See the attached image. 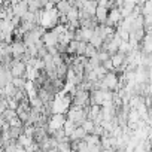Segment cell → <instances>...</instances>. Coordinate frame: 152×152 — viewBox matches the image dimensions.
<instances>
[{"mask_svg": "<svg viewBox=\"0 0 152 152\" xmlns=\"http://www.w3.org/2000/svg\"><path fill=\"white\" fill-rule=\"evenodd\" d=\"M102 82L107 87V90L116 91V85H118V73H115V72H106V75L102 78Z\"/></svg>", "mask_w": 152, "mask_h": 152, "instance_id": "1", "label": "cell"}, {"mask_svg": "<svg viewBox=\"0 0 152 152\" xmlns=\"http://www.w3.org/2000/svg\"><path fill=\"white\" fill-rule=\"evenodd\" d=\"M27 9H28V6H27L26 0H20V2H17V3L12 6L14 15H18V17H23V15L27 12Z\"/></svg>", "mask_w": 152, "mask_h": 152, "instance_id": "2", "label": "cell"}, {"mask_svg": "<svg viewBox=\"0 0 152 152\" xmlns=\"http://www.w3.org/2000/svg\"><path fill=\"white\" fill-rule=\"evenodd\" d=\"M107 8H104V6H99L97 5V8H96V12H94V17H96V20H97V23H103L104 24V21H106V18H107Z\"/></svg>", "mask_w": 152, "mask_h": 152, "instance_id": "3", "label": "cell"}, {"mask_svg": "<svg viewBox=\"0 0 152 152\" xmlns=\"http://www.w3.org/2000/svg\"><path fill=\"white\" fill-rule=\"evenodd\" d=\"M55 8H57V11H58V14H67L69 12V9L72 8V5H70V0H58V2L55 3Z\"/></svg>", "mask_w": 152, "mask_h": 152, "instance_id": "4", "label": "cell"}, {"mask_svg": "<svg viewBox=\"0 0 152 152\" xmlns=\"http://www.w3.org/2000/svg\"><path fill=\"white\" fill-rule=\"evenodd\" d=\"M88 43H91L96 49H100V46H102V43H103V39L94 31V28H93V36H91V39L88 40Z\"/></svg>", "mask_w": 152, "mask_h": 152, "instance_id": "5", "label": "cell"}, {"mask_svg": "<svg viewBox=\"0 0 152 152\" xmlns=\"http://www.w3.org/2000/svg\"><path fill=\"white\" fill-rule=\"evenodd\" d=\"M78 12H79V9H78V8L72 6V8L69 9V12L66 14L67 21H75V20H78Z\"/></svg>", "mask_w": 152, "mask_h": 152, "instance_id": "6", "label": "cell"}, {"mask_svg": "<svg viewBox=\"0 0 152 152\" xmlns=\"http://www.w3.org/2000/svg\"><path fill=\"white\" fill-rule=\"evenodd\" d=\"M96 54H97V49H96L91 43H88V42H87V46H85L84 55H85L87 58H90V57H93V55H96Z\"/></svg>", "mask_w": 152, "mask_h": 152, "instance_id": "7", "label": "cell"}, {"mask_svg": "<svg viewBox=\"0 0 152 152\" xmlns=\"http://www.w3.org/2000/svg\"><path fill=\"white\" fill-rule=\"evenodd\" d=\"M140 8H142V15L152 14V2H151V0H145V3Z\"/></svg>", "mask_w": 152, "mask_h": 152, "instance_id": "8", "label": "cell"}, {"mask_svg": "<svg viewBox=\"0 0 152 152\" xmlns=\"http://www.w3.org/2000/svg\"><path fill=\"white\" fill-rule=\"evenodd\" d=\"M57 149L58 151H64V152H70L72 148H70V142H66V140H61L57 143Z\"/></svg>", "mask_w": 152, "mask_h": 152, "instance_id": "9", "label": "cell"}, {"mask_svg": "<svg viewBox=\"0 0 152 152\" xmlns=\"http://www.w3.org/2000/svg\"><path fill=\"white\" fill-rule=\"evenodd\" d=\"M94 72H96V75H97V78H99V79H102L103 76L106 75V72H107V70H106V69H104V66L100 63L97 67H94Z\"/></svg>", "mask_w": 152, "mask_h": 152, "instance_id": "10", "label": "cell"}, {"mask_svg": "<svg viewBox=\"0 0 152 152\" xmlns=\"http://www.w3.org/2000/svg\"><path fill=\"white\" fill-rule=\"evenodd\" d=\"M121 6L124 8V9H127V11H133V8L136 6V2L134 0H122V3H121Z\"/></svg>", "mask_w": 152, "mask_h": 152, "instance_id": "11", "label": "cell"}, {"mask_svg": "<svg viewBox=\"0 0 152 152\" xmlns=\"http://www.w3.org/2000/svg\"><path fill=\"white\" fill-rule=\"evenodd\" d=\"M8 122H9V127H23V121H21L18 116H15V118L9 119Z\"/></svg>", "mask_w": 152, "mask_h": 152, "instance_id": "12", "label": "cell"}, {"mask_svg": "<svg viewBox=\"0 0 152 152\" xmlns=\"http://www.w3.org/2000/svg\"><path fill=\"white\" fill-rule=\"evenodd\" d=\"M102 64L104 66V69H106L107 72H113V64H112V61H110V58H107V60H104V61H103Z\"/></svg>", "mask_w": 152, "mask_h": 152, "instance_id": "13", "label": "cell"}, {"mask_svg": "<svg viewBox=\"0 0 152 152\" xmlns=\"http://www.w3.org/2000/svg\"><path fill=\"white\" fill-rule=\"evenodd\" d=\"M143 26H152V14L143 15Z\"/></svg>", "mask_w": 152, "mask_h": 152, "instance_id": "14", "label": "cell"}, {"mask_svg": "<svg viewBox=\"0 0 152 152\" xmlns=\"http://www.w3.org/2000/svg\"><path fill=\"white\" fill-rule=\"evenodd\" d=\"M136 2V5H139V6H142L143 3H145V0H134Z\"/></svg>", "mask_w": 152, "mask_h": 152, "instance_id": "15", "label": "cell"}, {"mask_svg": "<svg viewBox=\"0 0 152 152\" xmlns=\"http://www.w3.org/2000/svg\"><path fill=\"white\" fill-rule=\"evenodd\" d=\"M51 2H54V3H57V2H58V0H51Z\"/></svg>", "mask_w": 152, "mask_h": 152, "instance_id": "16", "label": "cell"}]
</instances>
